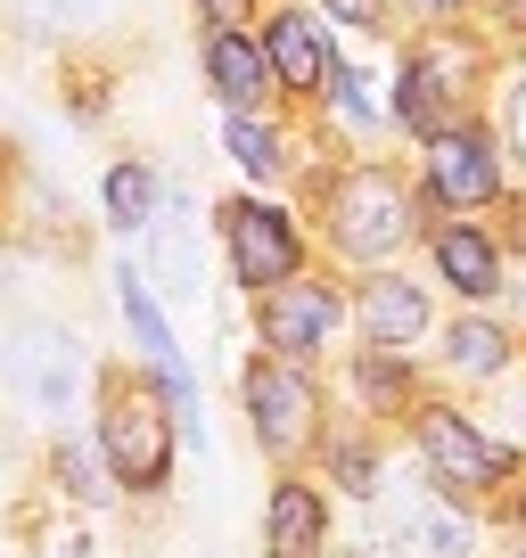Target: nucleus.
I'll return each mask as SVG.
<instances>
[{
  "instance_id": "39448f33",
  "label": "nucleus",
  "mask_w": 526,
  "mask_h": 558,
  "mask_svg": "<svg viewBox=\"0 0 526 558\" xmlns=\"http://www.w3.org/2000/svg\"><path fill=\"white\" fill-rule=\"evenodd\" d=\"M247 418H255V444L263 452H297L313 444V418H321V395L297 362H255L247 369Z\"/></svg>"
},
{
  "instance_id": "a878e982",
  "label": "nucleus",
  "mask_w": 526,
  "mask_h": 558,
  "mask_svg": "<svg viewBox=\"0 0 526 558\" xmlns=\"http://www.w3.org/2000/svg\"><path fill=\"white\" fill-rule=\"evenodd\" d=\"M330 17H346V25H379V0H330Z\"/></svg>"
},
{
  "instance_id": "f8f14e48",
  "label": "nucleus",
  "mask_w": 526,
  "mask_h": 558,
  "mask_svg": "<svg viewBox=\"0 0 526 558\" xmlns=\"http://www.w3.org/2000/svg\"><path fill=\"white\" fill-rule=\"evenodd\" d=\"M437 271H444V288L453 296H469V304H486V296H502V246L486 239L477 222H437Z\"/></svg>"
},
{
  "instance_id": "0eeeda50",
  "label": "nucleus",
  "mask_w": 526,
  "mask_h": 558,
  "mask_svg": "<svg viewBox=\"0 0 526 558\" xmlns=\"http://www.w3.org/2000/svg\"><path fill=\"white\" fill-rule=\"evenodd\" d=\"M9 378H17V395L34 402V411L67 418L74 402H83V345H74L67 329H25L17 345H9Z\"/></svg>"
},
{
  "instance_id": "423d86ee",
  "label": "nucleus",
  "mask_w": 526,
  "mask_h": 558,
  "mask_svg": "<svg viewBox=\"0 0 526 558\" xmlns=\"http://www.w3.org/2000/svg\"><path fill=\"white\" fill-rule=\"evenodd\" d=\"M502 197V157H493V140L477 132V123H461V132H437L428 140V206H493Z\"/></svg>"
},
{
  "instance_id": "a211bd4d",
  "label": "nucleus",
  "mask_w": 526,
  "mask_h": 558,
  "mask_svg": "<svg viewBox=\"0 0 526 558\" xmlns=\"http://www.w3.org/2000/svg\"><path fill=\"white\" fill-rule=\"evenodd\" d=\"M107 222L116 230L157 222V173H148V165H116V173H107Z\"/></svg>"
},
{
  "instance_id": "7ed1b4c3",
  "label": "nucleus",
  "mask_w": 526,
  "mask_h": 558,
  "mask_svg": "<svg viewBox=\"0 0 526 558\" xmlns=\"http://www.w3.org/2000/svg\"><path fill=\"white\" fill-rule=\"evenodd\" d=\"M223 239H230V271H239V288H255V296L304 279L297 222H288L280 206H263V197H230V206H223Z\"/></svg>"
},
{
  "instance_id": "f3484780",
  "label": "nucleus",
  "mask_w": 526,
  "mask_h": 558,
  "mask_svg": "<svg viewBox=\"0 0 526 558\" xmlns=\"http://www.w3.org/2000/svg\"><path fill=\"white\" fill-rule=\"evenodd\" d=\"M444 362H453L461 378H502V369H510V329H502V320H453Z\"/></svg>"
},
{
  "instance_id": "c85d7f7f",
  "label": "nucleus",
  "mask_w": 526,
  "mask_h": 558,
  "mask_svg": "<svg viewBox=\"0 0 526 558\" xmlns=\"http://www.w3.org/2000/svg\"><path fill=\"white\" fill-rule=\"evenodd\" d=\"M518 525H526V485H518Z\"/></svg>"
},
{
  "instance_id": "cd10ccee",
  "label": "nucleus",
  "mask_w": 526,
  "mask_h": 558,
  "mask_svg": "<svg viewBox=\"0 0 526 558\" xmlns=\"http://www.w3.org/2000/svg\"><path fill=\"white\" fill-rule=\"evenodd\" d=\"M518 427H526V386H518Z\"/></svg>"
},
{
  "instance_id": "5701e85b",
  "label": "nucleus",
  "mask_w": 526,
  "mask_h": 558,
  "mask_svg": "<svg viewBox=\"0 0 526 558\" xmlns=\"http://www.w3.org/2000/svg\"><path fill=\"white\" fill-rule=\"evenodd\" d=\"M58 476H67V493H83V501H99V460H91V452H74V444H67V452H58Z\"/></svg>"
},
{
  "instance_id": "ddd939ff",
  "label": "nucleus",
  "mask_w": 526,
  "mask_h": 558,
  "mask_svg": "<svg viewBox=\"0 0 526 558\" xmlns=\"http://www.w3.org/2000/svg\"><path fill=\"white\" fill-rule=\"evenodd\" d=\"M263 534H272V558H313L321 534H330V509H321V493H313V485H272Z\"/></svg>"
},
{
  "instance_id": "4be33fe9",
  "label": "nucleus",
  "mask_w": 526,
  "mask_h": 558,
  "mask_svg": "<svg viewBox=\"0 0 526 558\" xmlns=\"http://www.w3.org/2000/svg\"><path fill=\"white\" fill-rule=\"evenodd\" d=\"M25 17H41V25H91L107 9V0H17Z\"/></svg>"
},
{
  "instance_id": "f257e3e1",
  "label": "nucleus",
  "mask_w": 526,
  "mask_h": 558,
  "mask_svg": "<svg viewBox=\"0 0 526 558\" xmlns=\"http://www.w3.org/2000/svg\"><path fill=\"white\" fill-rule=\"evenodd\" d=\"M411 230H420V197H411L395 173H379V165H362V173H346L330 190V246L337 255L386 263Z\"/></svg>"
},
{
  "instance_id": "6ab92c4d",
  "label": "nucleus",
  "mask_w": 526,
  "mask_h": 558,
  "mask_svg": "<svg viewBox=\"0 0 526 558\" xmlns=\"http://www.w3.org/2000/svg\"><path fill=\"white\" fill-rule=\"evenodd\" d=\"M230 157H239L255 181H272V173L288 165V157H280V132H272V123H255V116H230Z\"/></svg>"
},
{
  "instance_id": "dca6fc26",
  "label": "nucleus",
  "mask_w": 526,
  "mask_h": 558,
  "mask_svg": "<svg viewBox=\"0 0 526 558\" xmlns=\"http://www.w3.org/2000/svg\"><path fill=\"white\" fill-rule=\"evenodd\" d=\"M148 279H165V296H206V271H198V222H157V239H148Z\"/></svg>"
},
{
  "instance_id": "6e6552de",
  "label": "nucleus",
  "mask_w": 526,
  "mask_h": 558,
  "mask_svg": "<svg viewBox=\"0 0 526 558\" xmlns=\"http://www.w3.org/2000/svg\"><path fill=\"white\" fill-rule=\"evenodd\" d=\"M386 550L395 558H469L477 525L444 493H404V501H386Z\"/></svg>"
},
{
  "instance_id": "f03ea898",
  "label": "nucleus",
  "mask_w": 526,
  "mask_h": 558,
  "mask_svg": "<svg viewBox=\"0 0 526 558\" xmlns=\"http://www.w3.org/2000/svg\"><path fill=\"white\" fill-rule=\"evenodd\" d=\"M99 452H107V469H116V485L157 493L165 469H174V411H165L157 395H141V386H107V402H99Z\"/></svg>"
},
{
  "instance_id": "bb28decb",
  "label": "nucleus",
  "mask_w": 526,
  "mask_h": 558,
  "mask_svg": "<svg viewBox=\"0 0 526 558\" xmlns=\"http://www.w3.org/2000/svg\"><path fill=\"white\" fill-rule=\"evenodd\" d=\"M411 9H428V17H453V9H461V0H411Z\"/></svg>"
},
{
  "instance_id": "20e7f679",
  "label": "nucleus",
  "mask_w": 526,
  "mask_h": 558,
  "mask_svg": "<svg viewBox=\"0 0 526 558\" xmlns=\"http://www.w3.org/2000/svg\"><path fill=\"white\" fill-rule=\"evenodd\" d=\"M420 452H428V469H437V493H444V501L486 493V485H502V476L518 469V452H510V444H493L477 418L444 411V402H428V411H420Z\"/></svg>"
},
{
  "instance_id": "1a4fd4ad",
  "label": "nucleus",
  "mask_w": 526,
  "mask_h": 558,
  "mask_svg": "<svg viewBox=\"0 0 526 558\" xmlns=\"http://www.w3.org/2000/svg\"><path fill=\"white\" fill-rule=\"evenodd\" d=\"M337 320H346V296H337V288H321V279H288V288L263 296V345L280 353V362H297V353L330 345Z\"/></svg>"
},
{
  "instance_id": "b1692460",
  "label": "nucleus",
  "mask_w": 526,
  "mask_h": 558,
  "mask_svg": "<svg viewBox=\"0 0 526 558\" xmlns=\"http://www.w3.org/2000/svg\"><path fill=\"white\" fill-rule=\"evenodd\" d=\"M198 9L214 17V34H239V17H247V0H198Z\"/></svg>"
},
{
  "instance_id": "4468645a",
  "label": "nucleus",
  "mask_w": 526,
  "mask_h": 558,
  "mask_svg": "<svg viewBox=\"0 0 526 558\" xmlns=\"http://www.w3.org/2000/svg\"><path fill=\"white\" fill-rule=\"evenodd\" d=\"M206 74H214V90H223L230 116H247V107L272 90V66H263V50L247 34H206Z\"/></svg>"
},
{
  "instance_id": "2eb2a0df",
  "label": "nucleus",
  "mask_w": 526,
  "mask_h": 558,
  "mask_svg": "<svg viewBox=\"0 0 526 558\" xmlns=\"http://www.w3.org/2000/svg\"><path fill=\"white\" fill-rule=\"evenodd\" d=\"M116 296H123V320H132V337H141L148 369H157V378H174V369H181V345H174V320H165L157 296H148V279H141V271H116Z\"/></svg>"
},
{
  "instance_id": "aec40b11",
  "label": "nucleus",
  "mask_w": 526,
  "mask_h": 558,
  "mask_svg": "<svg viewBox=\"0 0 526 558\" xmlns=\"http://www.w3.org/2000/svg\"><path fill=\"white\" fill-rule=\"evenodd\" d=\"M354 386H362L379 411L386 402H411V362L404 353H362V362H354Z\"/></svg>"
},
{
  "instance_id": "412c9836",
  "label": "nucleus",
  "mask_w": 526,
  "mask_h": 558,
  "mask_svg": "<svg viewBox=\"0 0 526 558\" xmlns=\"http://www.w3.org/2000/svg\"><path fill=\"white\" fill-rule=\"evenodd\" d=\"M330 476L346 493H370V476H379V452L370 444H330Z\"/></svg>"
},
{
  "instance_id": "393cba45",
  "label": "nucleus",
  "mask_w": 526,
  "mask_h": 558,
  "mask_svg": "<svg viewBox=\"0 0 526 558\" xmlns=\"http://www.w3.org/2000/svg\"><path fill=\"white\" fill-rule=\"evenodd\" d=\"M510 148L526 157V74H518V90H510Z\"/></svg>"
},
{
  "instance_id": "9b49d317",
  "label": "nucleus",
  "mask_w": 526,
  "mask_h": 558,
  "mask_svg": "<svg viewBox=\"0 0 526 558\" xmlns=\"http://www.w3.org/2000/svg\"><path fill=\"white\" fill-rule=\"evenodd\" d=\"M354 320H362V337H370L379 353H395V345H420V337H428V296L411 288V279L379 271V279L362 288V296H354Z\"/></svg>"
},
{
  "instance_id": "9d476101",
  "label": "nucleus",
  "mask_w": 526,
  "mask_h": 558,
  "mask_svg": "<svg viewBox=\"0 0 526 558\" xmlns=\"http://www.w3.org/2000/svg\"><path fill=\"white\" fill-rule=\"evenodd\" d=\"M263 66L280 74V90H330L337 58H330V34H321V17H304V9H280V17L263 25Z\"/></svg>"
},
{
  "instance_id": "c756f323",
  "label": "nucleus",
  "mask_w": 526,
  "mask_h": 558,
  "mask_svg": "<svg viewBox=\"0 0 526 558\" xmlns=\"http://www.w3.org/2000/svg\"><path fill=\"white\" fill-rule=\"evenodd\" d=\"M518 558H526V550H518Z\"/></svg>"
}]
</instances>
